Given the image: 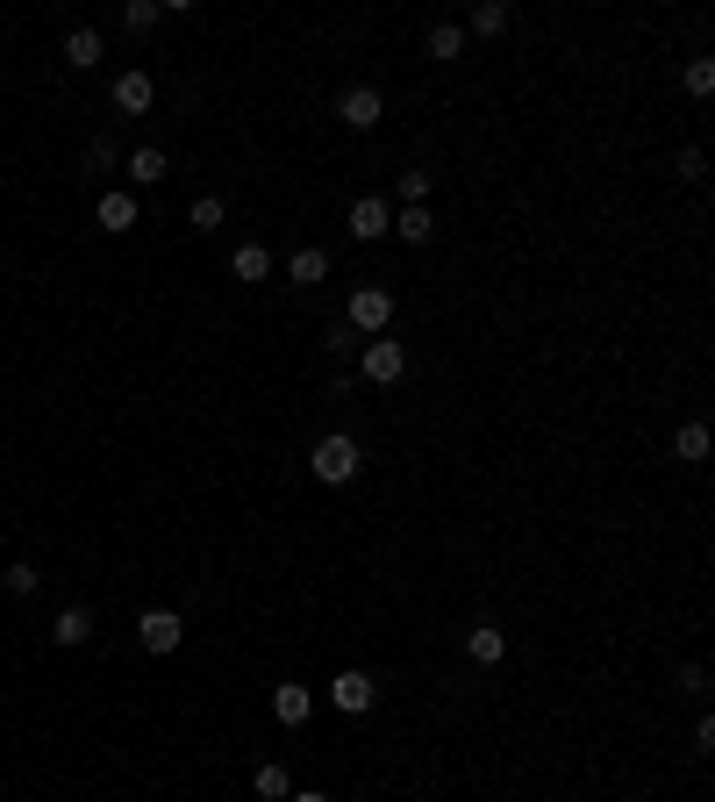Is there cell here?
I'll use <instances>...</instances> for the list:
<instances>
[{
	"instance_id": "obj_1",
	"label": "cell",
	"mask_w": 715,
	"mask_h": 802,
	"mask_svg": "<svg viewBox=\"0 0 715 802\" xmlns=\"http://www.w3.org/2000/svg\"><path fill=\"white\" fill-rule=\"evenodd\" d=\"M358 466H365V451H358V437H351V430H329V437H315V451H308V473L323 480V488H351V480H358Z\"/></svg>"
},
{
	"instance_id": "obj_2",
	"label": "cell",
	"mask_w": 715,
	"mask_h": 802,
	"mask_svg": "<svg viewBox=\"0 0 715 802\" xmlns=\"http://www.w3.org/2000/svg\"><path fill=\"white\" fill-rule=\"evenodd\" d=\"M344 323H351L358 337H387V323H393V287H358L351 309H344Z\"/></svg>"
},
{
	"instance_id": "obj_3",
	"label": "cell",
	"mask_w": 715,
	"mask_h": 802,
	"mask_svg": "<svg viewBox=\"0 0 715 802\" xmlns=\"http://www.w3.org/2000/svg\"><path fill=\"white\" fill-rule=\"evenodd\" d=\"M358 373H365L372 387H393V381L408 373V344H393V337H365V344H358Z\"/></svg>"
},
{
	"instance_id": "obj_4",
	"label": "cell",
	"mask_w": 715,
	"mask_h": 802,
	"mask_svg": "<svg viewBox=\"0 0 715 802\" xmlns=\"http://www.w3.org/2000/svg\"><path fill=\"white\" fill-rule=\"evenodd\" d=\"M372 702H379V680L365 674V667H344V674H329V709H344V717H365Z\"/></svg>"
},
{
	"instance_id": "obj_5",
	"label": "cell",
	"mask_w": 715,
	"mask_h": 802,
	"mask_svg": "<svg viewBox=\"0 0 715 802\" xmlns=\"http://www.w3.org/2000/svg\"><path fill=\"white\" fill-rule=\"evenodd\" d=\"M136 645H144V653H179V645H187V616L179 610H144L136 616Z\"/></svg>"
},
{
	"instance_id": "obj_6",
	"label": "cell",
	"mask_w": 715,
	"mask_h": 802,
	"mask_svg": "<svg viewBox=\"0 0 715 802\" xmlns=\"http://www.w3.org/2000/svg\"><path fill=\"white\" fill-rule=\"evenodd\" d=\"M379 115H387V94H379V86H344L337 94V123L344 129H372Z\"/></svg>"
},
{
	"instance_id": "obj_7",
	"label": "cell",
	"mask_w": 715,
	"mask_h": 802,
	"mask_svg": "<svg viewBox=\"0 0 715 802\" xmlns=\"http://www.w3.org/2000/svg\"><path fill=\"white\" fill-rule=\"evenodd\" d=\"M387 230H393L387 194H358V201H351V237H358V244H379Z\"/></svg>"
},
{
	"instance_id": "obj_8",
	"label": "cell",
	"mask_w": 715,
	"mask_h": 802,
	"mask_svg": "<svg viewBox=\"0 0 715 802\" xmlns=\"http://www.w3.org/2000/svg\"><path fill=\"white\" fill-rule=\"evenodd\" d=\"M272 717H280L286 731H301V723L315 717V688H301V680H280V688H272Z\"/></svg>"
},
{
	"instance_id": "obj_9",
	"label": "cell",
	"mask_w": 715,
	"mask_h": 802,
	"mask_svg": "<svg viewBox=\"0 0 715 802\" xmlns=\"http://www.w3.org/2000/svg\"><path fill=\"white\" fill-rule=\"evenodd\" d=\"M94 216H101V230H108V237H122V230H136V216H144V208H136L129 187H101V208H94Z\"/></svg>"
},
{
	"instance_id": "obj_10",
	"label": "cell",
	"mask_w": 715,
	"mask_h": 802,
	"mask_svg": "<svg viewBox=\"0 0 715 802\" xmlns=\"http://www.w3.org/2000/svg\"><path fill=\"white\" fill-rule=\"evenodd\" d=\"M86 638H94V610H86V602H65V610L51 616V645L72 653V645H86Z\"/></svg>"
},
{
	"instance_id": "obj_11",
	"label": "cell",
	"mask_w": 715,
	"mask_h": 802,
	"mask_svg": "<svg viewBox=\"0 0 715 802\" xmlns=\"http://www.w3.org/2000/svg\"><path fill=\"white\" fill-rule=\"evenodd\" d=\"M150 101H158V80H150V72H122L115 80V115H150Z\"/></svg>"
},
{
	"instance_id": "obj_12",
	"label": "cell",
	"mask_w": 715,
	"mask_h": 802,
	"mask_svg": "<svg viewBox=\"0 0 715 802\" xmlns=\"http://www.w3.org/2000/svg\"><path fill=\"white\" fill-rule=\"evenodd\" d=\"M465 659H473V667H501V659H508V631L501 624H473L465 631Z\"/></svg>"
},
{
	"instance_id": "obj_13",
	"label": "cell",
	"mask_w": 715,
	"mask_h": 802,
	"mask_svg": "<svg viewBox=\"0 0 715 802\" xmlns=\"http://www.w3.org/2000/svg\"><path fill=\"white\" fill-rule=\"evenodd\" d=\"M122 173H129V187H158V179L172 173V158H165L158 144H144V150H129V158H122Z\"/></svg>"
},
{
	"instance_id": "obj_14",
	"label": "cell",
	"mask_w": 715,
	"mask_h": 802,
	"mask_svg": "<svg viewBox=\"0 0 715 802\" xmlns=\"http://www.w3.org/2000/svg\"><path fill=\"white\" fill-rule=\"evenodd\" d=\"M286 280H294V287H323V280H329V251L301 244L294 259H286Z\"/></svg>"
},
{
	"instance_id": "obj_15",
	"label": "cell",
	"mask_w": 715,
	"mask_h": 802,
	"mask_svg": "<svg viewBox=\"0 0 715 802\" xmlns=\"http://www.w3.org/2000/svg\"><path fill=\"white\" fill-rule=\"evenodd\" d=\"M230 272H236L243 287H265V280H272V251H265V244H236Z\"/></svg>"
},
{
	"instance_id": "obj_16",
	"label": "cell",
	"mask_w": 715,
	"mask_h": 802,
	"mask_svg": "<svg viewBox=\"0 0 715 802\" xmlns=\"http://www.w3.org/2000/svg\"><path fill=\"white\" fill-rule=\"evenodd\" d=\"M708 445H715L708 423H680V430H673V459H680V466H702V459H708Z\"/></svg>"
},
{
	"instance_id": "obj_17",
	"label": "cell",
	"mask_w": 715,
	"mask_h": 802,
	"mask_svg": "<svg viewBox=\"0 0 715 802\" xmlns=\"http://www.w3.org/2000/svg\"><path fill=\"white\" fill-rule=\"evenodd\" d=\"M65 65L72 72H86V65H101V29H65Z\"/></svg>"
},
{
	"instance_id": "obj_18",
	"label": "cell",
	"mask_w": 715,
	"mask_h": 802,
	"mask_svg": "<svg viewBox=\"0 0 715 802\" xmlns=\"http://www.w3.org/2000/svg\"><path fill=\"white\" fill-rule=\"evenodd\" d=\"M393 237H401V244H430L437 216H430V208H401V216H393Z\"/></svg>"
},
{
	"instance_id": "obj_19",
	"label": "cell",
	"mask_w": 715,
	"mask_h": 802,
	"mask_svg": "<svg viewBox=\"0 0 715 802\" xmlns=\"http://www.w3.org/2000/svg\"><path fill=\"white\" fill-rule=\"evenodd\" d=\"M251 789L265 795V802H286V795H294V774H286L280 760H265V767H257V774H251Z\"/></svg>"
},
{
	"instance_id": "obj_20",
	"label": "cell",
	"mask_w": 715,
	"mask_h": 802,
	"mask_svg": "<svg viewBox=\"0 0 715 802\" xmlns=\"http://www.w3.org/2000/svg\"><path fill=\"white\" fill-rule=\"evenodd\" d=\"M393 194H401V208H430V173H422V165H408V173L393 179Z\"/></svg>"
},
{
	"instance_id": "obj_21",
	"label": "cell",
	"mask_w": 715,
	"mask_h": 802,
	"mask_svg": "<svg viewBox=\"0 0 715 802\" xmlns=\"http://www.w3.org/2000/svg\"><path fill=\"white\" fill-rule=\"evenodd\" d=\"M465 29H473V37H501V29H508V0H480Z\"/></svg>"
},
{
	"instance_id": "obj_22",
	"label": "cell",
	"mask_w": 715,
	"mask_h": 802,
	"mask_svg": "<svg viewBox=\"0 0 715 802\" xmlns=\"http://www.w3.org/2000/svg\"><path fill=\"white\" fill-rule=\"evenodd\" d=\"M86 173H122V144L115 136H94V144H86Z\"/></svg>"
},
{
	"instance_id": "obj_23",
	"label": "cell",
	"mask_w": 715,
	"mask_h": 802,
	"mask_svg": "<svg viewBox=\"0 0 715 802\" xmlns=\"http://www.w3.org/2000/svg\"><path fill=\"white\" fill-rule=\"evenodd\" d=\"M459 51H465V29H459V22H437V29H430V58H444V65H451Z\"/></svg>"
},
{
	"instance_id": "obj_24",
	"label": "cell",
	"mask_w": 715,
	"mask_h": 802,
	"mask_svg": "<svg viewBox=\"0 0 715 802\" xmlns=\"http://www.w3.org/2000/svg\"><path fill=\"white\" fill-rule=\"evenodd\" d=\"M222 216H230V208H222V194H201V201L187 208V222H193V230H222Z\"/></svg>"
},
{
	"instance_id": "obj_25",
	"label": "cell",
	"mask_w": 715,
	"mask_h": 802,
	"mask_svg": "<svg viewBox=\"0 0 715 802\" xmlns=\"http://www.w3.org/2000/svg\"><path fill=\"white\" fill-rule=\"evenodd\" d=\"M358 344H365V337H358L351 323H337V330H329V358H344V366H358Z\"/></svg>"
},
{
	"instance_id": "obj_26",
	"label": "cell",
	"mask_w": 715,
	"mask_h": 802,
	"mask_svg": "<svg viewBox=\"0 0 715 802\" xmlns=\"http://www.w3.org/2000/svg\"><path fill=\"white\" fill-rule=\"evenodd\" d=\"M687 94H694V101L715 94V65H708V58H694V65H687Z\"/></svg>"
},
{
	"instance_id": "obj_27",
	"label": "cell",
	"mask_w": 715,
	"mask_h": 802,
	"mask_svg": "<svg viewBox=\"0 0 715 802\" xmlns=\"http://www.w3.org/2000/svg\"><path fill=\"white\" fill-rule=\"evenodd\" d=\"M0 581H8V595H36V566H22V559H14Z\"/></svg>"
},
{
	"instance_id": "obj_28",
	"label": "cell",
	"mask_w": 715,
	"mask_h": 802,
	"mask_svg": "<svg viewBox=\"0 0 715 802\" xmlns=\"http://www.w3.org/2000/svg\"><path fill=\"white\" fill-rule=\"evenodd\" d=\"M122 22L144 37V29H158V8H150V0H129V8H122Z\"/></svg>"
},
{
	"instance_id": "obj_29",
	"label": "cell",
	"mask_w": 715,
	"mask_h": 802,
	"mask_svg": "<svg viewBox=\"0 0 715 802\" xmlns=\"http://www.w3.org/2000/svg\"><path fill=\"white\" fill-rule=\"evenodd\" d=\"M680 688H687L694 702H702V695H708V667H702V659H694V667H680Z\"/></svg>"
},
{
	"instance_id": "obj_30",
	"label": "cell",
	"mask_w": 715,
	"mask_h": 802,
	"mask_svg": "<svg viewBox=\"0 0 715 802\" xmlns=\"http://www.w3.org/2000/svg\"><path fill=\"white\" fill-rule=\"evenodd\" d=\"M708 173V158H702V144H687V150H680V179H702Z\"/></svg>"
},
{
	"instance_id": "obj_31",
	"label": "cell",
	"mask_w": 715,
	"mask_h": 802,
	"mask_svg": "<svg viewBox=\"0 0 715 802\" xmlns=\"http://www.w3.org/2000/svg\"><path fill=\"white\" fill-rule=\"evenodd\" d=\"M286 802H329V795H323V789H294Z\"/></svg>"
}]
</instances>
